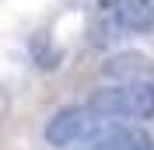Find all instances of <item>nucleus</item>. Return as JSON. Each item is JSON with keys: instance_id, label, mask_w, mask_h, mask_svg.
<instances>
[{"instance_id": "nucleus-4", "label": "nucleus", "mask_w": 154, "mask_h": 150, "mask_svg": "<svg viewBox=\"0 0 154 150\" xmlns=\"http://www.w3.org/2000/svg\"><path fill=\"white\" fill-rule=\"evenodd\" d=\"M109 18L119 25L123 35H144V32L154 28V0H126Z\"/></svg>"}, {"instance_id": "nucleus-3", "label": "nucleus", "mask_w": 154, "mask_h": 150, "mask_svg": "<svg viewBox=\"0 0 154 150\" xmlns=\"http://www.w3.org/2000/svg\"><path fill=\"white\" fill-rule=\"evenodd\" d=\"M81 150H154V136L130 122H105Z\"/></svg>"}, {"instance_id": "nucleus-7", "label": "nucleus", "mask_w": 154, "mask_h": 150, "mask_svg": "<svg viewBox=\"0 0 154 150\" xmlns=\"http://www.w3.org/2000/svg\"><path fill=\"white\" fill-rule=\"evenodd\" d=\"M126 0H98V10H102V14H112V10H119L123 7Z\"/></svg>"}, {"instance_id": "nucleus-5", "label": "nucleus", "mask_w": 154, "mask_h": 150, "mask_svg": "<svg viewBox=\"0 0 154 150\" xmlns=\"http://www.w3.org/2000/svg\"><path fill=\"white\" fill-rule=\"evenodd\" d=\"M151 74V59L140 56V52H119V56H109L102 63V77L116 80V84H126V80H147Z\"/></svg>"}, {"instance_id": "nucleus-2", "label": "nucleus", "mask_w": 154, "mask_h": 150, "mask_svg": "<svg viewBox=\"0 0 154 150\" xmlns=\"http://www.w3.org/2000/svg\"><path fill=\"white\" fill-rule=\"evenodd\" d=\"M102 126L105 122L98 119L88 105H63L46 122L42 136H46V147H53V150H74L77 143H88Z\"/></svg>"}, {"instance_id": "nucleus-6", "label": "nucleus", "mask_w": 154, "mask_h": 150, "mask_svg": "<svg viewBox=\"0 0 154 150\" xmlns=\"http://www.w3.org/2000/svg\"><path fill=\"white\" fill-rule=\"evenodd\" d=\"M32 56H35V66H38V70H56L60 59H63V56H60V49H53L42 35L32 38Z\"/></svg>"}, {"instance_id": "nucleus-1", "label": "nucleus", "mask_w": 154, "mask_h": 150, "mask_svg": "<svg viewBox=\"0 0 154 150\" xmlns=\"http://www.w3.org/2000/svg\"><path fill=\"white\" fill-rule=\"evenodd\" d=\"M84 105L102 122H147L154 119V80H126V84L98 87Z\"/></svg>"}]
</instances>
